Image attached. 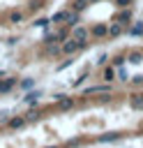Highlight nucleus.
I'll list each match as a JSON object with an SVG mask.
<instances>
[{"mask_svg": "<svg viewBox=\"0 0 143 148\" xmlns=\"http://www.w3.org/2000/svg\"><path fill=\"white\" fill-rule=\"evenodd\" d=\"M76 49H83V44H81V42H76V39H69V42H65V44H62V49H60V51H62V53H74Z\"/></svg>", "mask_w": 143, "mask_h": 148, "instance_id": "f257e3e1", "label": "nucleus"}, {"mask_svg": "<svg viewBox=\"0 0 143 148\" xmlns=\"http://www.w3.org/2000/svg\"><path fill=\"white\" fill-rule=\"evenodd\" d=\"M74 39H76V42H81V44L85 46V39H88V30H85V28H81V25H74Z\"/></svg>", "mask_w": 143, "mask_h": 148, "instance_id": "f03ea898", "label": "nucleus"}, {"mask_svg": "<svg viewBox=\"0 0 143 148\" xmlns=\"http://www.w3.org/2000/svg\"><path fill=\"white\" fill-rule=\"evenodd\" d=\"M108 90H111L108 83H104V86H90V88H85V95H92V92H108Z\"/></svg>", "mask_w": 143, "mask_h": 148, "instance_id": "7ed1b4c3", "label": "nucleus"}, {"mask_svg": "<svg viewBox=\"0 0 143 148\" xmlns=\"http://www.w3.org/2000/svg\"><path fill=\"white\" fill-rule=\"evenodd\" d=\"M127 62H131V65H138V62H143V53H141V51H134V53H129Z\"/></svg>", "mask_w": 143, "mask_h": 148, "instance_id": "20e7f679", "label": "nucleus"}, {"mask_svg": "<svg viewBox=\"0 0 143 148\" xmlns=\"http://www.w3.org/2000/svg\"><path fill=\"white\" fill-rule=\"evenodd\" d=\"M118 139H120V134H118V132H108V134H101V136H99V141H101V143H106V141H118Z\"/></svg>", "mask_w": 143, "mask_h": 148, "instance_id": "39448f33", "label": "nucleus"}, {"mask_svg": "<svg viewBox=\"0 0 143 148\" xmlns=\"http://www.w3.org/2000/svg\"><path fill=\"white\" fill-rule=\"evenodd\" d=\"M67 16H69V12H55L51 21H55V23H60V21H67Z\"/></svg>", "mask_w": 143, "mask_h": 148, "instance_id": "423d86ee", "label": "nucleus"}, {"mask_svg": "<svg viewBox=\"0 0 143 148\" xmlns=\"http://www.w3.org/2000/svg\"><path fill=\"white\" fill-rule=\"evenodd\" d=\"M76 23H78V12H69V16H67V25L74 28Z\"/></svg>", "mask_w": 143, "mask_h": 148, "instance_id": "0eeeda50", "label": "nucleus"}, {"mask_svg": "<svg viewBox=\"0 0 143 148\" xmlns=\"http://www.w3.org/2000/svg\"><path fill=\"white\" fill-rule=\"evenodd\" d=\"M106 32H108L106 25H95V28H92V35H97V37H104Z\"/></svg>", "mask_w": 143, "mask_h": 148, "instance_id": "6e6552de", "label": "nucleus"}, {"mask_svg": "<svg viewBox=\"0 0 143 148\" xmlns=\"http://www.w3.org/2000/svg\"><path fill=\"white\" fill-rule=\"evenodd\" d=\"M88 5H90L88 0H74V12H83Z\"/></svg>", "mask_w": 143, "mask_h": 148, "instance_id": "1a4fd4ad", "label": "nucleus"}, {"mask_svg": "<svg viewBox=\"0 0 143 148\" xmlns=\"http://www.w3.org/2000/svg\"><path fill=\"white\" fill-rule=\"evenodd\" d=\"M129 35H143V23L138 21L136 25H131V28H129Z\"/></svg>", "mask_w": 143, "mask_h": 148, "instance_id": "9d476101", "label": "nucleus"}, {"mask_svg": "<svg viewBox=\"0 0 143 148\" xmlns=\"http://www.w3.org/2000/svg\"><path fill=\"white\" fill-rule=\"evenodd\" d=\"M129 18H131V12H129V9H125V12H120V16H118V21H120V23H127Z\"/></svg>", "mask_w": 143, "mask_h": 148, "instance_id": "9b49d317", "label": "nucleus"}, {"mask_svg": "<svg viewBox=\"0 0 143 148\" xmlns=\"http://www.w3.org/2000/svg\"><path fill=\"white\" fill-rule=\"evenodd\" d=\"M108 32H111V35H120V32H122V23H120V21L113 23V25L108 28Z\"/></svg>", "mask_w": 143, "mask_h": 148, "instance_id": "f8f14e48", "label": "nucleus"}, {"mask_svg": "<svg viewBox=\"0 0 143 148\" xmlns=\"http://www.w3.org/2000/svg\"><path fill=\"white\" fill-rule=\"evenodd\" d=\"M39 97H42V92H28V95H25V102H30V104H35V102H37Z\"/></svg>", "mask_w": 143, "mask_h": 148, "instance_id": "ddd939ff", "label": "nucleus"}, {"mask_svg": "<svg viewBox=\"0 0 143 148\" xmlns=\"http://www.w3.org/2000/svg\"><path fill=\"white\" fill-rule=\"evenodd\" d=\"M25 125V118H12L9 120V127H23Z\"/></svg>", "mask_w": 143, "mask_h": 148, "instance_id": "4468645a", "label": "nucleus"}, {"mask_svg": "<svg viewBox=\"0 0 143 148\" xmlns=\"http://www.w3.org/2000/svg\"><path fill=\"white\" fill-rule=\"evenodd\" d=\"M113 76H115V69H113V67H106V69H104V79H106V81H113Z\"/></svg>", "mask_w": 143, "mask_h": 148, "instance_id": "2eb2a0df", "label": "nucleus"}, {"mask_svg": "<svg viewBox=\"0 0 143 148\" xmlns=\"http://www.w3.org/2000/svg\"><path fill=\"white\" fill-rule=\"evenodd\" d=\"M131 106H134V109H143V97H138V95L131 97Z\"/></svg>", "mask_w": 143, "mask_h": 148, "instance_id": "dca6fc26", "label": "nucleus"}, {"mask_svg": "<svg viewBox=\"0 0 143 148\" xmlns=\"http://www.w3.org/2000/svg\"><path fill=\"white\" fill-rule=\"evenodd\" d=\"M125 62H127V58H122V56H115L113 58V67H122Z\"/></svg>", "mask_w": 143, "mask_h": 148, "instance_id": "f3484780", "label": "nucleus"}, {"mask_svg": "<svg viewBox=\"0 0 143 148\" xmlns=\"http://www.w3.org/2000/svg\"><path fill=\"white\" fill-rule=\"evenodd\" d=\"M12 86H14V81H12V79H9V81H5V83H0V92H7Z\"/></svg>", "mask_w": 143, "mask_h": 148, "instance_id": "a211bd4d", "label": "nucleus"}, {"mask_svg": "<svg viewBox=\"0 0 143 148\" xmlns=\"http://www.w3.org/2000/svg\"><path fill=\"white\" fill-rule=\"evenodd\" d=\"M21 21H23V14L14 12V14H12V23H21Z\"/></svg>", "mask_w": 143, "mask_h": 148, "instance_id": "6ab92c4d", "label": "nucleus"}, {"mask_svg": "<svg viewBox=\"0 0 143 148\" xmlns=\"http://www.w3.org/2000/svg\"><path fill=\"white\" fill-rule=\"evenodd\" d=\"M72 104H74L72 99H62V97H60V106H62V109H69Z\"/></svg>", "mask_w": 143, "mask_h": 148, "instance_id": "aec40b11", "label": "nucleus"}, {"mask_svg": "<svg viewBox=\"0 0 143 148\" xmlns=\"http://www.w3.org/2000/svg\"><path fill=\"white\" fill-rule=\"evenodd\" d=\"M115 5H118V7H129L131 0H115Z\"/></svg>", "mask_w": 143, "mask_h": 148, "instance_id": "412c9836", "label": "nucleus"}, {"mask_svg": "<svg viewBox=\"0 0 143 148\" xmlns=\"http://www.w3.org/2000/svg\"><path fill=\"white\" fill-rule=\"evenodd\" d=\"M118 76H120V81H125V79H127V72H125L122 67H118Z\"/></svg>", "mask_w": 143, "mask_h": 148, "instance_id": "4be33fe9", "label": "nucleus"}, {"mask_svg": "<svg viewBox=\"0 0 143 148\" xmlns=\"http://www.w3.org/2000/svg\"><path fill=\"white\" fill-rule=\"evenodd\" d=\"M35 25H48V18H37Z\"/></svg>", "mask_w": 143, "mask_h": 148, "instance_id": "5701e85b", "label": "nucleus"}, {"mask_svg": "<svg viewBox=\"0 0 143 148\" xmlns=\"http://www.w3.org/2000/svg\"><path fill=\"white\" fill-rule=\"evenodd\" d=\"M69 65H72V60H65L62 65H58V72H60V69H65V67H69Z\"/></svg>", "mask_w": 143, "mask_h": 148, "instance_id": "b1692460", "label": "nucleus"}, {"mask_svg": "<svg viewBox=\"0 0 143 148\" xmlns=\"http://www.w3.org/2000/svg\"><path fill=\"white\" fill-rule=\"evenodd\" d=\"M32 86H35V81H32V79H28V81H23V88H32Z\"/></svg>", "mask_w": 143, "mask_h": 148, "instance_id": "393cba45", "label": "nucleus"}, {"mask_svg": "<svg viewBox=\"0 0 143 148\" xmlns=\"http://www.w3.org/2000/svg\"><path fill=\"white\" fill-rule=\"evenodd\" d=\"M106 60H108V58H106V56H99V58H97V65H104V62H106Z\"/></svg>", "mask_w": 143, "mask_h": 148, "instance_id": "a878e982", "label": "nucleus"}, {"mask_svg": "<svg viewBox=\"0 0 143 148\" xmlns=\"http://www.w3.org/2000/svg\"><path fill=\"white\" fill-rule=\"evenodd\" d=\"M134 83H143V76H134Z\"/></svg>", "mask_w": 143, "mask_h": 148, "instance_id": "bb28decb", "label": "nucleus"}, {"mask_svg": "<svg viewBox=\"0 0 143 148\" xmlns=\"http://www.w3.org/2000/svg\"><path fill=\"white\" fill-rule=\"evenodd\" d=\"M88 2H97V0H88Z\"/></svg>", "mask_w": 143, "mask_h": 148, "instance_id": "cd10ccee", "label": "nucleus"}, {"mask_svg": "<svg viewBox=\"0 0 143 148\" xmlns=\"http://www.w3.org/2000/svg\"><path fill=\"white\" fill-rule=\"evenodd\" d=\"M48 148H55V146H48Z\"/></svg>", "mask_w": 143, "mask_h": 148, "instance_id": "c85d7f7f", "label": "nucleus"}]
</instances>
